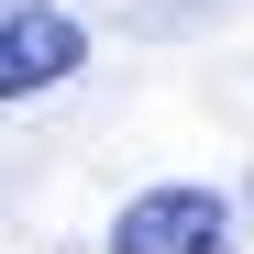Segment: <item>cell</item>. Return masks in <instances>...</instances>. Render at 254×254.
<instances>
[{
    "mask_svg": "<svg viewBox=\"0 0 254 254\" xmlns=\"http://www.w3.org/2000/svg\"><path fill=\"white\" fill-rule=\"evenodd\" d=\"M89 66V33H77L56 0H22V11H0V100H45L56 77Z\"/></svg>",
    "mask_w": 254,
    "mask_h": 254,
    "instance_id": "1",
    "label": "cell"
},
{
    "mask_svg": "<svg viewBox=\"0 0 254 254\" xmlns=\"http://www.w3.org/2000/svg\"><path fill=\"white\" fill-rule=\"evenodd\" d=\"M221 232H232L221 188H144L111 221V254H221Z\"/></svg>",
    "mask_w": 254,
    "mask_h": 254,
    "instance_id": "2",
    "label": "cell"
}]
</instances>
